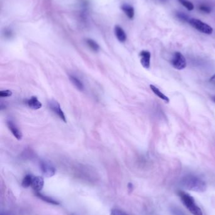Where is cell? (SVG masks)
Listing matches in <instances>:
<instances>
[{"label":"cell","instance_id":"cell-6","mask_svg":"<svg viewBox=\"0 0 215 215\" xmlns=\"http://www.w3.org/2000/svg\"><path fill=\"white\" fill-rule=\"evenodd\" d=\"M49 107L59 118H61L64 122L66 123V116L64 115V112L61 108V106L59 103L55 100H51L49 102Z\"/></svg>","mask_w":215,"mask_h":215},{"label":"cell","instance_id":"cell-11","mask_svg":"<svg viewBox=\"0 0 215 215\" xmlns=\"http://www.w3.org/2000/svg\"><path fill=\"white\" fill-rule=\"evenodd\" d=\"M27 105L29 107L33 110H39L42 108V103L38 100L35 96H32L27 101Z\"/></svg>","mask_w":215,"mask_h":215},{"label":"cell","instance_id":"cell-1","mask_svg":"<svg viewBox=\"0 0 215 215\" xmlns=\"http://www.w3.org/2000/svg\"><path fill=\"white\" fill-rule=\"evenodd\" d=\"M181 184L184 189L197 192H203L207 189L205 182L200 178L194 176H187L185 177L182 180Z\"/></svg>","mask_w":215,"mask_h":215},{"label":"cell","instance_id":"cell-17","mask_svg":"<svg viewBox=\"0 0 215 215\" xmlns=\"http://www.w3.org/2000/svg\"><path fill=\"white\" fill-rule=\"evenodd\" d=\"M86 42L88 45V46L94 51L95 52H97L99 51V49H100V47L99 45V44L95 42L94 41V40L92 39H90V38H88L86 40Z\"/></svg>","mask_w":215,"mask_h":215},{"label":"cell","instance_id":"cell-22","mask_svg":"<svg viewBox=\"0 0 215 215\" xmlns=\"http://www.w3.org/2000/svg\"><path fill=\"white\" fill-rule=\"evenodd\" d=\"M199 10L204 13H209L211 12V8L206 6V5H201L199 6Z\"/></svg>","mask_w":215,"mask_h":215},{"label":"cell","instance_id":"cell-9","mask_svg":"<svg viewBox=\"0 0 215 215\" xmlns=\"http://www.w3.org/2000/svg\"><path fill=\"white\" fill-rule=\"evenodd\" d=\"M44 185V181L42 177L40 176H35L33 177L32 182V187L35 192H39L41 191Z\"/></svg>","mask_w":215,"mask_h":215},{"label":"cell","instance_id":"cell-12","mask_svg":"<svg viewBox=\"0 0 215 215\" xmlns=\"http://www.w3.org/2000/svg\"><path fill=\"white\" fill-rule=\"evenodd\" d=\"M150 88L151 89V90L153 91V93L156 95L159 98L162 99V100H164V101H165L167 103H169L170 102V100L169 98L166 96L158 88H157L156 86H155L154 85H152V84H150Z\"/></svg>","mask_w":215,"mask_h":215},{"label":"cell","instance_id":"cell-2","mask_svg":"<svg viewBox=\"0 0 215 215\" xmlns=\"http://www.w3.org/2000/svg\"><path fill=\"white\" fill-rule=\"evenodd\" d=\"M178 194L183 204L193 215H202L201 208L196 204L192 196L184 191H179Z\"/></svg>","mask_w":215,"mask_h":215},{"label":"cell","instance_id":"cell-5","mask_svg":"<svg viewBox=\"0 0 215 215\" xmlns=\"http://www.w3.org/2000/svg\"><path fill=\"white\" fill-rule=\"evenodd\" d=\"M40 168L44 176L47 177H51L55 175V167L48 161H42L40 162Z\"/></svg>","mask_w":215,"mask_h":215},{"label":"cell","instance_id":"cell-8","mask_svg":"<svg viewBox=\"0 0 215 215\" xmlns=\"http://www.w3.org/2000/svg\"><path fill=\"white\" fill-rule=\"evenodd\" d=\"M7 126L9 128V130L11 131L13 135V136L19 140H22V133L21 131L19 130L18 126H17L16 124L12 120H8L7 121Z\"/></svg>","mask_w":215,"mask_h":215},{"label":"cell","instance_id":"cell-14","mask_svg":"<svg viewBox=\"0 0 215 215\" xmlns=\"http://www.w3.org/2000/svg\"><path fill=\"white\" fill-rule=\"evenodd\" d=\"M35 196H36L37 197H38L40 198V199H42V200H43L44 201L47 202H48V203H49V204H54V205H59V202H57V201L54 200V199H52V198H51V197H48V196H45V195L41 194V193L39 192H35Z\"/></svg>","mask_w":215,"mask_h":215},{"label":"cell","instance_id":"cell-18","mask_svg":"<svg viewBox=\"0 0 215 215\" xmlns=\"http://www.w3.org/2000/svg\"><path fill=\"white\" fill-rule=\"evenodd\" d=\"M179 2L189 11H192L194 8V5L191 2L187 1V0H179Z\"/></svg>","mask_w":215,"mask_h":215},{"label":"cell","instance_id":"cell-16","mask_svg":"<svg viewBox=\"0 0 215 215\" xmlns=\"http://www.w3.org/2000/svg\"><path fill=\"white\" fill-rule=\"evenodd\" d=\"M32 179H33V177L31 175H27L25 176V177L24 178L22 182V186L24 188H27L30 186H31L32 185Z\"/></svg>","mask_w":215,"mask_h":215},{"label":"cell","instance_id":"cell-23","mask_svg":"<svg viewBox=\"0 0 215 215\" xmlns=\"http://www.w3.org/2000/svg\"><path fill=\"white\" fill-rule=\"evenodd\" d=\"M132 184H131V183H129L128 184V187H129V190L130 191H132Z\"/></svg>","mask_w":215,"mask_h":215},{"label":"cell","instance_id":"cell-15","mask_svg":"<svg viewBox=\"0 0 215 215\" xmlns=\"http://www.w3.org/2000/svg\"><path fill=\"white\" fill-rule=\"evenodd\" d=\"M69 79L70 81H71V83H72L73 84V85L79 90L80 91H82L84 89V86L82 83V82L76 76H69Z\"/></svg>","mask_w":215,"mask_h":215},{"label":"cell","instance_id":"cell-10","mask_svg":"<svg viewBox=\"0 0 215 215\" xmlns=\"http://www.w3.org/2000/svg\"><path fill=\"white\" fill-rule=\"evenodd\" d=\"M114 33L117 40L121 42H124L127 39V35L124 30L119 25H116L114 28Z\"/></svg>","mask_w":215,"mask_h":215},{"label":"cell","instance_id":"cell-3","mask_svg":"<svg viewBox=\"0 0 215 215\" xmlns=\"http://www.w3.org/2000/svg\"><path fill=\"white\" fill-rule=\"evenodd\" d=\"M189 23L192 27H194L197 30L203 33L210 35L212 33V31H213L212 28L209 25H207V23L202 22L199 19H196V18L190 19L189 21Z\"/></svg>","mask_w":215,"mask_h":215},{"label":"cell","instance_id":"cell-13","mask_svg":"<svg viewBox=\"0 0 215 215\" xmlns=\"http://www.w3.org/2000/svg\"><path fill=\"white\" fill-rule=\"evenodd\" d=\"M121 10L129 19H132L134 18V9L132 6L128 4H123L121 6Z\"/></svg>","mask_w":215,"mask_h":215},{"label":"cell","instance_id":"cell-19","mask_svg":"<svg viewBox=\"0 0 215 215\" xmlns=\"http://www.w3.org/2000/svg\"><path fill=\"white\" fill-rule=\"evenodd\" d=\"M12 95V92L10 90H3L0 91V97L7 98L10 97Z\"/></svg>","mask_w":215,"mask_h":215},{"label":"cell","instance_id":"cell-21","mask_svg":"<svg viewBox=\"0 0 215 215\" xmlns=\"http://www.w3.org/2000/svg\"><path fill=\"white\" fill-rule=\"evenodd\" d=\"M177 17L180 20H182L184 22H189L190 19H189V17L187 15H185V13H178L177 14Z\"/></svg>","mask_w":215,"mask_h":215},{"label":"cell","instance_id":"cell-24","mask_svg":"<svg viewBox=\"0 0 215 215\" xmlns=\"http://www.w3.org/2000/svg\"><path fill=\"white\" fill-rule=\"evenodd\" d=\"M212 100H213V101H214V102L215 103V96H214V97L212 98Z\"/></svg>","mask_w":215,"mask_h":215},{"label":"cell","instance_id":"cell-4","mask_svg":"<svg viewBox=\"0 0 215 215\" xmlns=\"http://www.w3.org/2000/svg\"><path fill=\"white\" fill-rule=\"evenodd\" d=\"M171 64L174 68L177 70H182L186 67L187 61L184 56L180 52H176L172 57Z\"/></svg>","mask_w":215,"mask_h":215},{"label":"cell","instance_id":"cell-7","mask_svg":"<svg viewBox=\"0 0 215 215\" xmlns=\"http://www.w3.org/2000/svg\"><path fill=\"white\" fill-rule=\"evenodd\" d=\"M139 55L141 57V64L143 67L146 69H149L150 67V59L151 54L149 51L142 50L140 52Z\"/></svg>","mask_w":215,"mask_h":215},{"label":"cell","instance_id":"cell-20","mask_svg":"<svg viewBox=\"0 0 215 215\" xmlns=\"http://www.w3.org/2000/svg\"><path fill=\"white\" fill-rule=\"evenodd\" d=\"M110 215H128L124 211L117 209H113L110 211Z\"/></svg>","mask_w":215,"mask_h":215}]
</instances>
